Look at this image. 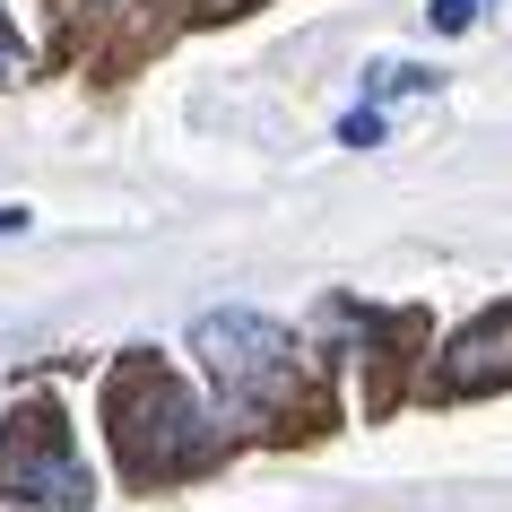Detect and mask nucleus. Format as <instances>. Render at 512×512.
<instances>
[{
	"label": "nucleus",
	"instance_id": "f257e3e1",
	"mask_svg": "<svg viewBox=\"0 0 512 512\" xmlns=\"http://www.w3.org/2000/svg\"><path fill=\"white\" fill-rule=\"evenodd\" d=\"M105 434H113V460H122L131 478H148V486L191 478V469H209V460L226 452L217 417H200V400H191L148 348L122 356L105 374Z\"/></svg>",
	"mask_w": 512,
	"mask_h": 512
},
{
	"label": "nucleus",
	"instance_id": "7ed1b4c3",
	"mask_svg": "<svg viewBox=\"0 0 512 512\" xmlns=\"http://www.w3.org/2000/svg\"><path fill=\"white\" fill-rule=\"evenodd\" d=\"M0 495L27 512H87L96 504V478H87L79 443H70V417L53 400H27L0 426Z\"/></svg>",
	"mask_w": 512,
	"mask_h": 512
},
{
	"label": "nucleus",
	"instance_id": "39448f33",
	"mask_svg": "<svg viewBox=\"0 0 512 512\" xmlns=\"http://www.w3.org/2000/svg\"><path fill=\"white\" fill-rule=\"evenodd\" d=\"M434 79V70H417V61H374V79H365V87H374V96H400V87H426Z\"/></svg>",
	"mask_w": 512,
	"mask_h": 512
},
{
	"label": "nucleus",
	"instance_id": "6e6552de",
	"mask_svg": "<svg viewBox=\"0 0 512 512\" xmlns=\"http://www.w3.org/2000/svg\"><path fill=\"white\" fill-rule=\"evenodd\" d=\"M469 18H478V0H434V27H443V35H460Z\"/></svg>",
	"mask_w": 512,
	"mask_h": 512
},
{
	"label": "nucleus",
	"instance_id": "f03ea898",
	"mask_svg": "<svg viewBox=\"0 0 512 512\" xmlns=\"http://www.w3.org/2000/svg\"><path fill=\"white\" fill-rule=\"evenodd\" d=\"M191 356L209 365L217 400L235 408V417H287L304 400V339L278 330L270 313H252V304L200 313L191 322Z\"/></svg>",
	"mask_w": 512,
	"mask_h": 512
},
{
	"label": "nucleus",
	"instance_id": "1a4fd4ad",
	"mask_svg": "<svg viewBox=\"0 0 512 512\" xmlns=\"http://www.w3.org/2000/svg\"><path fill=\"white\" fill-rule=\"evenodd\" d=\"M0 235H27V209H0Z\"/></svg>",
	"mask_w": 512,
	"mask_h": 512
},
{
	"label": "nucleus",
	"instance_id": "0eeeda50",
	"mask_svg": "<svg viewBox=\"0 0 512 512\" xmlns=\"http://www.w3.org/2000/svg\"><path fill=\"white\" fill-rule=\"evenodd\" d=\"M18 70H27V44H18V27L0 18V79H18Z\"/></svg>",
	"mask_w": 512,
	"mask_h": 512
},
{
	"label": "nucleus",
	"instance_id": "20e7f679",
	"mask_svg": "<svg viewBox=\"0 0 512 512\" xmlns=\"http://www.w3.org/2000/svg\"><path fill=\"white\" fill-rule=\"evenodd\" d=\"M434 391L443 400H478V391H512V304L504 313H478L460 330L443 365H434Z\"/></svg>",
	"mask_w": 512,
	"mask_h": 512
},
{
	"label": "nucleus",
	"instance_id": "423d86ee",
	"mask_svg": "<svg viewBox=\"0 0 512 512\" xmlns=\"http://www.w3.org/2000/svg\"><path fill=\"white\" fill-rule=\"evenodd\" d=\"M339 139H348V148H374V139H382V113H374V105H356L348 122H339Z\"/></svg>",
	"mask_w": 512,
	"mask_h": 512
}]
</instances>
